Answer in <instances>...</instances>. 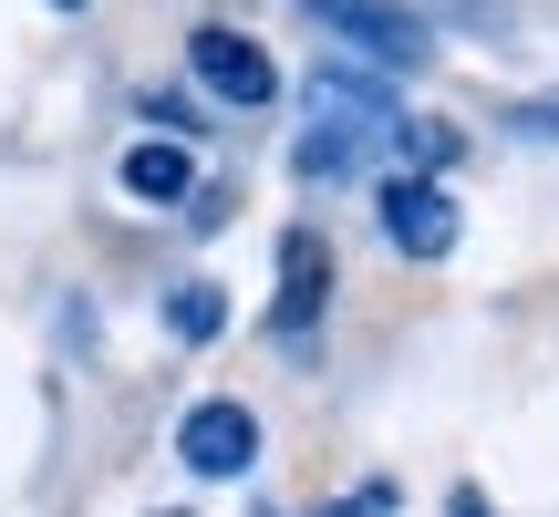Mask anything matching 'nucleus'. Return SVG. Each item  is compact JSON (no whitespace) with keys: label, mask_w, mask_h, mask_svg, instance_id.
I'll use <instances>...</instances> for the list:
<instances>
[{"label":"nucleus","mask_w":559,"mask_h":517,"mask_svg":"<svg viewBox=\"0 0 559 517\" xmlns=\"http://www.w3.org/2000/svg\"><path fill=\"white\" fill-rule=\"evenodd\" d=\"M156 517H198V507H156Z\"/></svg>","instance_id":"obj_11"},{"label":"nucleus","mask_w":559,"mask_h":517,"mask_svg":"<svg viewBox=\"0 0 559 517\" xmlns=\"http://www.w3.org/2000/svg\"><path fill=\"white\" fill-rule=\"evenodd\" d=\"M445 517H498V507H487L477 486H456V497H445Z\"/></svg>","instance_id":"obj_10"},{"label":"nucleus","mask_w":559,"mask_h":517,"mask_svg":"<svg viewBox=\"0 0 559 517\" xmlns=\"http://www.w3.org/2000/svg\"><path fill=\"white\" fill-rule=\"evenodd\" d=\"M300 11L342 41V62H362V73H383V83L415 73V62H436V32H425L404 0H300Z\"/></svg>","instance_id":"obj_2"},{"label":"nucleus","mask_w":559,"mask_h":517,"mask_svg":"<svg viewBox=\"0 0 559 517\" xmlns=\"http://www.w3.org/2000/svg\"><path fill=\"white\" fill-rule=\"evenodd\" d=\"M321 311H332V249L321 228H280V290H270V341L280 352H311Z\"/></svg>","instance_id":"obj_6"},{"label":"nucleus","mask_w":559,"mask_h":517,"mask_svg":"<svg viewBox=\"0 0 559 517\" xmlns=\"http://www.w3.org/2000/svg\"><path fill=\"white\" fill-rule=\"evenodd\" d=\"M187 83H198L207 104H239V115H270V104H280L270 41L239 32V21H198V32H187Z\"/></svg>","instance_id":"obj_3"},{"label":"nucleus","mask_w":559,"mask_h":517,"mask_svg":"<svg viewBox=\"0 0 559 517\" xmlns=\"http://www.w3.org/2000/svg\"><path fill=\"white\" fill-rule=\"evenodd\" d=\"M498 124H508V135H528V145H559V83H549V94H519Z\"/></svg>","instance_id":"obj_9"},{"label":"nucleus","mask_w":559,"mask_h":517,"mask_svg":"<svg viewBox=\"0 0 559 517\" xmlns=\"http://www.w3.org/2000/svg\"><path fill=\"white\" fill-rule=\"evenodd\" d=\"M115 187H124L135 207H187V197H198V156H187L177 135H135V145L115 156Z\"/></svg>","instance_id":"obj_7"},{"label":"nucleus","mask_w":559,"mask_h":517,"mask_svg":"<svg viewBox=\"0 0 559 517\" xmlns=\"http://www.w3.org/2000/svg\"><path fill=\"white\" fill-rule=\"evenodd\" d=\"M373 218H383V249H394V258H445V249L466 239L456 187H445V177H415V166H394V177H383Z\"/></svg>","instance_id":"obj_5"},{"label":"nucleus","mask_w":559,"mask_h":517,"mask_svg":"<svg viewBox=\"0 0 559 517\" xmlns=\"http://www.w3.org/2000/svg\"><path fill=\"white\" fill-rule=\"evenodd\" d=\"M166 332L177 341H218L228 332V290L218 279H177V290H166Z\"/></svg>","instance_id":"obj_8"},{"label":"nucleus","mask_w":559,"mask_h":517,"mask_svg":"<svg viewBox=\"0 0 559 517\" xmlns=\"http://www.w3.org/2000/svg\"><path fill=\"white\" fill-rule=\"evenodd\" d=\"M394 124H404V104H394L383 73H362V62H321V73H311V135L290 145V166L311 187H342Z\"/></svg>","instance_id":"obj_1"},{"label":"nucleus","mask_w":559,"mask_h":517,"mask_svg":"<svg viewBox=\"0 0 559 517\" xmlns=\"http://www.w3.org/2000/svg\"><path fill=\"white\" fill-rule=\"evenodd\" d=\"M177 466L198 486H239V477H260V414H249L239 394H198L177 414Z\"/></svg>","instance_id":"obj_4"}]
</instances>
